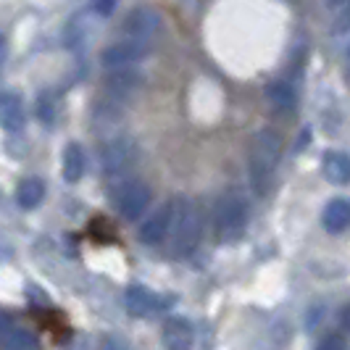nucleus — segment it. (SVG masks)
Listing matches in <instances>:
<instances>
[{
  "mask_svg": "<svg viewBox=\"0 0 350 350\" xmlns=\"http://www.w3.org/2000/svg\"><path fill=\"white\" fill-rule=\"evenodd\" d=\"M27 124L24 103L16 92H0V126L5 132H21Z\"/></svg>",
  "mask_w": 350,
  "mask_h": 350,
  "instance_id": "nucleus-12",
  "label": "nucleus"
},
{
  "mask_svg": "<svg viewBox=\"0 0 350 350\" xmlns=\"http://www.w3.org/2000/svg\"><path fill=\"white\" fill-rule=\"evenodd\" d=\"M100 169L105 176H126L140 161V145L132 135H116L100 148Z\"/></svg>",
  "mask_w": 350,
  "mask_h": 350,
  "instance_id": "nucleus-4",
  "label": "nucleus"
},
{
  "mask_svg": "<svg viewBox=\"0 0 350 350\" xmlns=\"http://www.w3.org/2000/svg\"><path fill=\"white\" fill-rule=\"evenodd\" d=\"M172 203H174L172 227H169L172 256L174 258H187L200 245V237H203V213L198 208V203L190 200V198H176Z\"/></svg>",
  "mask_w": 350,
  "mask_h": 350,
  "instance_id": "nucleus-2",
  "label": "nucleus"
},
{
  "mask_svg": "<svg viewBox=\"0 0 350 350\" xmlns=\"http://www.w3.org/2000/svg\"><path fill=\"white\" fill-rule=\"evenodd\" d=\"M321 172L332 185H348L350 182V161L340 150H329L321 161Z\"/></svg>",
  "mask_w": 350,
  "mask_h": 350,
  "instance_id": "nucleus-17",
  "label": "nucleus"
},
{
  "mask_svg": "<svg viewBox=\"0 0 350 350\" xmlns=\"http://www.w3.org/2000/svg\"><path fill=\"white\" fill-rule=\"evenodd\" d=\"M3 55H5V40L0 35V61H3Z\"/></svg>",
  "mask_w": 350,
  "mask_h": 350,
  "instance_id": "nucleus-25",
  "label": "nucleus"
},
{
  "mask_svg": "<svg viewBox=\"0 0 350 350\" xmlns=\"http://www.w3.org/2000/svg\"><path fill=\"white\" fill-rule=\"evenodd\" d=\"M163 348L166 350H190L195 342V329L193 324L182 316H172L163 321Z\"/></svg>",
  "mask_w": 350,
  "mask_h": 350,
  "instance_id": "nucleus-11",
  "label": "nucleus"
},
{
  "mask_svg": "<svg viewBox=\"0 0 350 350\" xmlns=\"http://www.w3.org/2000/svg\"><path fill=\"white\" fill-rule=\"evenodd\" d=\"M340 327H342V329L348 327V308H342V311H340Z\"/></svg>",
  "mask_w": 350,
  "mask_h": 350,
  "instance_id": "nucleus-24",
  "label": "nucleus"
},
{
  "mask_svg": "<svg viewBox=\"0 0 350 350\" xmlns=\"http://www.w3.org/2000/svg\"><path fill=\"white\" fill-rule=\"evenodd\" d=\"M266 100L271 103V108H277L282 113H290L298 105V92H295V88L290 82L274 79V82L266 85Z\"/></svg>",
  "mask_w": 350,
  "mask_h": 350,
  "instance_id": "nucleus-14",
  "label": "nucleus"
},
{
  "mask_svg": "<svg viewBox=\"0 0 350 350\" xmlns=\"http://www.w3.org/2000/svg\"><path fill=\"white\" fill-rule=\"evenodd\" d=\"M172 213H174V203L169 200L166 206L156 208L148 219H142L140 224V237L142 245H161L166 237H169V227H172Z\"/></svg>",
  "mask_w": 350,
  "mask_h": 350,
  "instance_id": "nucleus-9",
  "label": "nucleus"
},
{
  "mask_svg": "<svg viewBox=\"0 0 350 350\" xmlns=\"http://www.w3.org/2000/svg\"><path fill=\"white\" fill-rule=\"evenodd\" d=\"M350 224V203L348 198H332L321 211V227L329 234H342Z\"/></svg>",
  "mask_w": 350,
  "mask_h": 350,
  "instance_id": "nucleus-13",
  "label": "nucleus"
},
{
  "mask_svg": "<svg viewBox=\"0 0 350 350\" xmlns=\"http://www.w3.org/2000/svg\"><path fill=\"white\" fill-rule=\"evenodd\" d=\"M166 306H169L166 298L156 295V293H153L150 287H145V284H129V287L124 290V308H126V314L135 316V319L156 314V311L166 308Z\"/></svg>",
  "mask_w": 350,
  "mask_h": 350,
  "instance_id": "nucleus-8",
  "label": "nucleus"
},
{
  "mask_svg": "<svg viewBox=\"0 0 350 350\" xmlns=\"http://www.w3.org/2000/svg\"><path fill=\"white\" fill-rule=\"evenodd\" d=\"M98 350H126V348H124V340H119L116 334H105V337H100Z\"/></svg>",
  "mask_w": 350,
  "mask_h": 350,
  "instance_id": "nucleus-21",
  "label": "nucleus"
},
{
  "mask_svg": "<svg viewBox=\"0 0 350 350\" xmlns=\"http://www.w3.org/2000/svg\"><path fill=\"white\" fill-rule=\"evenodd\" d=\"M0 350H37V337L24 327H14L0 342Z\"/></svg>",
  "mask_w": 350,
  "mask_h": 350,
  "instance_id": "nucleus-18",
  "label": "nucleus"
},
{
  "mask_svg": "<svg viewBox=\"0 0 350 350\" xmlns=\"http://www.w3.org/2000/svg\"><path fill=\"white\" fill-rule=\"evenodd\" d=\"M316 350H345V340H342V334H327L321 342H319V348Z\"/></svg>",
  "mask_w": 350,
  "mask_h": 350,
  "instance_id": "nucleus-19",
  "label": "nucleus"
},
{
  "mask_svg": "<svg viewBox=\"0 0 350 350\" xmlns=\"http://www.w3.org/2000/svg\"><path fill=\"white\" fill-rule=\"evenodd\" d=\"M150 53V40H132V37H124L119 42L108 45L100 55V64L103 69H126V66H135L137 61H142L145 55Z\"/></svg>",
  "mask_w": 350,
  "mask_h": 350,
  "instance_id": "nucleus-6",
  "label": "nucleus"
},
{
  "mask_svg": "<svg viewBox=\"0 0 350 350\" xmlns=\"http://www.w3.org/2000/svg\"><path fill=\"white\" fill-rule=\"evenodd\" d=\"M142 85V77L132 66L126 69H111L108 71V79H105V98L124 103L126 98H132Z\"/></svg>",
  "mask_w": 350,
  "mask_h": 350,
  "instance_id": "nucleus-10",
  "label": "nucleus"
},
{
  "mask_svg": "<svg viewBox=\"0 0 350 350\" xmlns=\"http://www.w3.org/2000/svg\"><path fill=\"white\" fill-rule=\"evenodd\" d=\"M85 169H88V158H85L82 145L79 142H69L64 148V179L69 185H77L85 176Z\"/></svg>",
  "mask_w": 350,
  "mask_h": 350,
  "instance_id": "nucleus-15",
  "label": "nucleus"
},
{
  "mask_svg": "<svg viewBox=\"0 0 350 350\" xmlns=\"http://www.w3.org/2000/svg\"><path fill=\"white\" fill-rule=\"evenodd\" d=\"M16 327V321H14V316L5 314V311H0V342L8 337V332Z\"/></svg>",
  "mask_w": 350,
  "mask_h": 350,
  "instance_id": "nucleus-22",
  "label": "nucleus"
},
{
  "mask_svg": "<svg viewBox=\"0 0 350 350\" xmlns=\"http://www.w3.org/2000/svg\"><path fill=\"white\" fill-rule=\"evenodd\" d=\"M116 5H119V0H92V11L98 16H111L116 11Z\"/></svg>",
  "mask_w": 350,
  "mask_h": 350,
  "instance_id": "nucleus-20",
  "label": "nucleus"
},
{
  "mask_svg": "<svg viewBox=\"0 0 350 350\" xmlns=\"http://www.w3.org/2000/svg\"><path fill=\"white\" fill-rule=\"evenodd\" d=\"M150 200H153V193L142 179H124L113 190V206L124 221L142 219V213L150 208Z\"/></svg>",
  "mask_w": 350,
  "mask_h": 350,
  "instance_id": "nucleus-5",
  "label": "nucleus"
},
{
  "mask_svg": "<svg viewBox=\"0 0 350 350\" xmlns=\"http://www.w3.org/2000/svg\"><path fill=\"white\" fill-rule=\"evenodd\" d=\"M161 24H163V18L153 5H137L126 14L122 29L124 35L132 40H153L161 32Z\"/></svg>",
  "mask_w": 350,
  "mask_h": 350,
  "instance_id": "nucleus-7",
  "label": "nucleus"
},
{
  "mask_svg": "<svg viewBox=\"0 0 350 350\" xmlns=\"http://www.w3.org/2000/svg\"><path fill=\"white\" fill-rule=\"evenodd\" d=\"M282 142L280 132L263 126L253 135L250 148H247V176H250V187L256 190V195H266L271 187L274 172L282 161Z\"/></svg>",
  "mask_w": 350,
  "mask_h": 350,
  "instance_id": "nucleus-1",
  "label": "nucleus"
},
{
  "mask_svg": "<svg viewBox=\"0 0 350 350\" xmlns=\"http://www.w3.org/2000/svg\"><path fill=\"white\" fill-rule=\"evenodd\" d=\"M250 221V206L240 193H224L213 206V234L219 243H237Z\"/></svg>",
  "mask_w": 350,
  "mask_h": 350,
  "instance_id": "nucleus-3",
  "label": "nucleus"
},
{
  "mask_svg": "<svg viewBox=\"0 0 350 350\" xmlns=\"http://www.w3.org/2000/svg\"><path fill=\"white\" fill-rule=\"evenodd\" d=\"M327 5H329L332 11H337V8H345V5H348V0H327Z\"/></svg>",
  "mask_w": 350,
  "mask_h": 350,
  "instance_id": "nucleus-23",
  "label": "nucleus"
},
{
  "mask_svg": "<svg viewBox=\"0 0 350 350\" xmlns=\"http://www.w3.org/2000/svg\"><path fill=\"white\" fill-rule=\"evenodd\" d=\"M45 200V182L40 176H24L16 187V203L24 211L37 208Z\"/></svg>",
  "mask_w": 350,
  "mask_h": 350,
  "instance_id": "nucleus-16",
  "label": "nucleus"
}]
</instances>
